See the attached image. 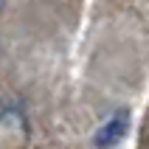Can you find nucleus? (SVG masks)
<instances>
[{
	"label": "nucleus",
	"instance_id": "nucleus-1",
	"mask_svg": "<svg viewBox=\"0 0 149 149\" xmlns=\"http://www.w3.org/2000/svg\"><path fill=\"white\" fill-rule=\"evenodd\" d=\"M127 127H130V116H127L124 110H121V113H116V116L110 118V121H104V127H101V130H99V135H96V143H99L101 149L116 146V143L127 135Z\"/></svg>",
	"mask_w": 149,
	"mask_h": 149
}]
</instances>
